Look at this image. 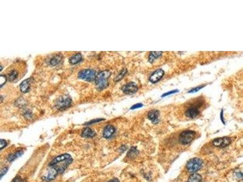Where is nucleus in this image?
I'll return each mask as SVG.
<instances>
[{"label": "nucleus", "mask_w": 243, "mask_h": 182, "mask_svg": "<svg viewBox=\"0 0 243 182\" xmlns=\"http://www.w3.org/2000/svg\"><path fill=\"white\" fill-rule=\"evenodd\" d=\"M185 105L184 115L186 117L191 119L196 118L199 115L201 108L205 105L204 98L199 97L189 101L188 103Z\"/></svg>", "instance_id": "obj_1"}, {"label": "nucleus", "mask_w": 243, "mask_h": 182, "mask_svg": "<svg viewBox=\"0 0 243 182\" xmlns=\"http://www.w3.org/2000/svg\"><path fill=\"white\" fill-rule=\"evenodd\" d=\"M73 159L69 153H64L56 157L50 163L49 166L55 169L58 174L64 173L68 166L72 162Z\"/></svg>", "instance_id": "obj_2"}, {"label": "nucleus", "mask_w": 243, "mask_h": 182, "mask_svg": "<svg viewBox=\"0 0 243 182\" xmlns=\"http://www.w3.org/2000/svg\"><path fill=\"white\" fill-rule=\"evenodd\" d=\"M111 75L109 70H103L100 72L96 77L95 81L97 88L98 90H102L108 85V79Z\"/></svg>", "instance_id": "obj_3"}, {"label": "nucleus", "mask_w": 243, "mask_h": 182, "mask_svg": "<svg viewBox=\"0 0 243 182\" xmlns=\"http://www.w3.org/2000/svg\"><path fill=\"white\" fill-rule=\"evenodd\" d=\"M203 161L198 158H193L190 159L186 164V168L190 173H196L203 166Z\"/></svg>", "instance_id": "obj_4"}, {"label": "nucleus", "mask_w": 243, "mask_h": 182, "mask_svg": "<svg viewBox=\"0 0 243 182\" xmlns=\"http://www.w3.org/2000/svg\"><path fill=\"white\" fill-rule=\"evenodd\" d=\"M196 135V133L193 131H185L182 132L179 137V142L182 144H188L190 143L193 140Z\"/></svg>", "instance_id": "obj_5"}, {"label": "nucleus", "mask_w": 243, "mask_h": 182, "mask_svg": "<svg viewBox=\"0 0 243 182\" xmlns=\"http://www.w3.org/2000/svg\"><path fill=\"white\" fill-rule=\"evenodd\" d=\"M78 77L80 79L87 81H92L96 78V71L93 69H84L79 72Z\"/></svg>", "instance_id": "obj_6"}, {"label": "nucleus", "mask_w": 243, "mask_h": 182, "mask_svg": "<svg viewBox=\"0 0 243 182\" xmlns=\"http://www.w3.org/2000/svg\"><path fill=\"white\" fill-rule=\"evenodd\" d=\"M71 103L72 100L70 97L68 96H62L57 100L55 106L60 110L65 109L71 105Z\"/></svg>", "instance_id": "obj_7"}, {"label": "nucleus", "mask_w": 243, "mask_h": 182, "mask_svg": "<svg viewBox=\"0 0 243 182\" xmlns=\"http://www.w3.org/2000/svg\"><path fill=\"white\" fill-rule=\"evenodd\" d=\"M232 142V140L229 137L218 138L213 140L212 144L214 146L217 148H225L228 146Z\"/></svg>", "instance_id": "obj_8"}, {"label": "nucleus", "mask_w": 243, "mask_h": 182, "mask_svg": "<svg viewBox=\"0 0 243 182\" xmlns=\"http://www.w3.org/2000/svg\"><path fill=\"white\" fill-rule=\"evenodd\" d=\"M137 89L138 87L137 86L136 83L133 82L127 83L122 87V91L124 92V93L128 95H131L136 93Z\"/></svg>", "instance_id": "obj_9"}, {"label": "nucleus", "mask_w": 243, "mask_h": 182, "mask_svg": "<svg viewBox=\"0 0 243 182\" xmlns=\"http://www.w3.org/2000/svg\"><path fill=\"white\" fill-rule=\"evenodd\" d=\"M58 174L57 172L55 171V169H54L52 167L49 166L48 171L46 174H45L43 177V179L46 182H50L55 179V177L57 176Z\"/></svg>", "instance_id": "obj_10"}, {"label": "nucleus", "mask_w": 243, "mask_h": 182, "mask_svg": "<svg viewBox=\"0 0 243 182\" xmlns=\"http://www.w3.org/2000/svg\"><path fill=\"white\" fill-rule=\"evenodd\" d=\"M164 74V72L163 70L158 69L151 74V75L150 77V81L153 83H155L159 81L163 77Z\"/></svg>", "instance_id": "obj_11"}, {"label": "nucleus", "mask_w": 243, "mask_h": 182, "mask_svg": "<svg viewBox=\"0 0 243 182\" xmlns=\"http://www.w3.org/2000/svg\"><path fill=\"white\" fill-rule=\"evenodd\" d=\"M115 128L111 125L107 126L103 132V136L105 138H109L115 133Z\"/></svg>", "instance_id": "obj_12"}, {"label": "nucleus", "mask_w": 243, "mask_h": 182, "mask_svg": "<svg viewBox=\"0 0 243 182\" xmlns=\"http://www.w3.org/2000/svg\"><path fill=\"white\" fill-rule=\"evenodd\" d=\"M159 112L158 111L153 110L150 111L148 114V118L150 120H151L153 123H157L159 122Z\"/></svg>", "instance_id": "obj_13"}, {"label": "nucleus", "mask_w": 243, "mask_h": 182, "mask_svg": "<svg viewBox=\"0 0 243 182\" xmlns=\"http://www.w3.org/2000/svg\"><path fill=\"white\" fill-rule=\"evenodd\" d=\"M95 135H96V133L89 127L85 128L82 133V136L83 137L92 138Z\"/></svg>", "instance_id": "obj_14"}, {"label": "nucleus", "mask_w": 243, "mask_h": 182, "mask_svg": "<svg viewBox=\"0 0 243 182\" xmlns=\"http://www.w3.org/2000/svg\"><path fill=\"white\" fill-rule=\"evenodd\" d=\"M30 78H28L24 80L20 84V86H19L21 91L23 92H27L30 88Z\"/></svg>", "instance_id": "obj_15"}, {"label": "nucleus", "mask_w": 243, "mask_h": 182, "mask_svg": "<svg viewBox=\"0 0 243 182\" xmlns=\"http://www.w3.org/2000/svg\"><path fill=\"white\" fill-rule=\"evenodd\" d=\"M82 60V55L80 53H77L70 58L69 61L72 65H76Z\"/></svg>", "instance_id": "obj_16"}, {"label": "nucleus", "mask_w": 243, "mask_h": 182, "mask_svg": "<svg viewBox=\"0 0 243 182\" xmlns=\"http://www.w3.org/2000/svg\"><path fill=\"white\" fill-rule=\"evenodd\" d=\"M23 154V151L22 150H19L18 151H16L13 153L10 154L8 157V160L9 162H12L14 161L15 159H17V158L21 157Z\"/></svg>", "instance_id": "obj_17"}, {"label": "nucleus", "mask_w": 243, "mask_h": 182, "mask_svg": "<svg viewBox=\"0 0 243 182\" xmlns=\"http://www.w3.org/2000/svg\"><path fill=\"white\" fill-rule=\"evenodd\" d=\"M201 181H202L201 175L196 173H193L189 177L187 182H201Z\"/></svg>", "instance_id": "obj_18"}, {"label": "nucleus", "mask_w": 243, "mask_h": 182, "mask_svg": "<svg viewBox=\"0 0 243 182\" xmlns=\"http://www.w3.org/2000/svg\"><path fill=\"white\" fill-rule=\"evenodd\" d=\"M61 57H62L61 55H59L53 57L50 59V65L51 66H56L57 65H58V63L60 62V61L61 60Z\"/></svg>", "instance_id": "obj_19"}, {"label": "nucleus", "mask_w": 243, "mask_h": 182, "mask_svg": "<svg viewBox=\"0 0 243 182\" xmlns=\"http://www.w3.org/2000/svg\"><path fill=\"white\" fill-rule=\"evenodd\" d=\"M162 54L161 52H151L149 56V61L151 63H153L156 59L159 57Z\"/></svg>", "instance_id": "obj_20"}, {"label": "nucleus", "mask_w": 243, "mask_h": 182, "mask_svg": "<svg viewBox=\"0 0 243 182\" xmlns=\"http://www.w3.org/2000/svg\"><path fill=\"white\" fill-rule=\"evenodd\" d=\"M138 153V151L137 150V149L135 148H131L130 149V150L129 151V152L127 153V156L129 157V158H134L135 157H136V155H137Z\"/></svg>", "instance_id": "obj_21"}, {"label": "nucleus", "mask_w": 243, "mask_h": 182, "mask_svg": "<svg viewBox=\"0 0 243 182\" xmlns=\"http://www.w3.org/2000/svg\"><path fill=\"white\" fill-rule=\"evenodd\" d=\"M18 76V72L17 70H12L10 72L9 75V79L10 81H13L17 78Z\"/></svg>", "instance_id": "obj_22"}, {"label": "nucleus", "mask_w": 243, "mask_h": 182, "mask_svg": "<svg viewBox=\"0 0 243 182\" xmlns=\"http://www.w3.org/2000/svg\"><path fill=\"white\" fill-rule=\"evenodd\" d=\"M126 72H127V70H126V69H123L120 72V74L117 76L116 78V79H115V80L116 81H119V80H120L123 77H124L125 76V75L126 74Z\"/></svg>", "instance_id": "obj_23"}, {"label": "nucleus", "mask_w": 243, "mask_h": 182, "mask_svg": "<svg viewBox=\"0 0 243 182\" xmlns=\"http://www.w3.org/2000/svg\"><path fill=\"white\" fill-rule=\"evenodd\" d=\"M8 170H9V168L8 167H4L2 168H0V179L7 173Z\"/></svg>", "instance_id": "obj_24"}, {"label": "nucleus", "mask_w": 243, "mask_h": 182, "mask_svg": "<svg viewBox=\"0 0 243 182\" xmlns=\"http://www.w3.org/2000/svg\"><path fill=\"white\" fill-rule=\"evenodd\" d=\"M102 120H104V119H103V118H97V119H94V120H91V121H89V122H88L87 123H85L84 125H92V124H93V123H97V122H101V121H102Z\"/></svg>", "instance_id": "obj_25"}, {"label": "nucleus", "mask_w": 243, "mask_h": 182, "mask_svg": "<svg viewBox=\"0 0 243 182\" xmlns=\"http://www.w3.org/2000/svg\"><path fill=\"white\" fill-rule=\"evenodd\" d=\"M7 78L5 75H0V87L3 86L6 82Z\"/></svg>", "instance_id": "obj_26"}, {"label": "nucleus", "mask_w": 243, "mask_h": 182, "mask_svg": "<svg viewBox=\"0 0 243 182\" xmlns=\"http://www.w3.org/2000/svg\"><path fill=\"white\" fill-rule=\"evenodd\" d=\"M7 146H8V143L6 140H3V139H0V150L4 149Z\"/></svg>", "instance_id": "obj_27"}, {"label": "nucleus", "mask_w": 243, "mask_h": 182, "mask_svg": "<svg viewBox=\"0 0 243 182\" xmlns=\"http://www.w3.org/2000/svg\"><path fill=\"white\" fill-rule=\"evenodd\" d=\"M236 177L238 180H241L243 178V174L241 172H237L236 173Z\"/></svg>", "instance_id": "obj_28"}, {"label": "nucleus", "mask_w": 243, "mask_h": 182, "mask_svg": "<svg viewBox=\"0 0 243 182\" xmlns=\"http://www.w3.org/2000/svg\"><path fill=\"white\" fill-rule=\"evenodd\" d=\"M12 182H23V180L20 177L17 176L13 179V180L12 181Z\"/></svg>", "instance_id": "obj_29"}, {"label": "nucleus", "mask_w": 243, "mask_h": 182, "mask_svg": "<svg viewBox=\"0 0 243 182\" xmlns=\"http://www.w3.org/2000/svg\"><path fill=\"white\" fill-rule=\"evenodd\" d=\"M203 87H204V86H202L197 87H196V88H194V89H192L191 91H189V92H190V93H193V92H196V91H199V89H201V88H203Z\"/></svg>", "instance_id": "obj_30"}, {"label": "nucleus", "mask_w": 243, "mask_h": 182, "mask_svg": "<svg viewBox=\"0 0 243 182\" xmlns=\"http://www.w3.org/2000/svg\"><path fill=\"white\" fill-rule=\"evenodd\" d=\"M142 105L140 104V103L136 104V105L133 106L131 107V109H136L139 108V107H142Z\"/></svg>", "instance_id": "obj_31"}, {"label": "nucleus", "mask_w": 243, "mask_h": 182, "mask_svg": "<svg viewBox=\"0 0 243 182\" xmlns=\"http://www.w3.org/2000/svg\"><path fill=\"white\" fill-rule=\"evenodd\" d=\"M178 92V91L177 90H176V91H171V92H167V93H165V94H164L163 96H168V95H170V94H174V93H176V92Z\"/></svg>", "instance_id": "obj_32"}, {"label": "nucleus", "mask_w": 243, "mask_h": 182, "mask_svg": "<svg viewBox=\"0 0 243 182\" xmlns=\"http://www.w3.org/2000/svg\"><path fill=\"white\" fill-rule=\"evenodd\" d=\"M108 182H120V181L117 179H112Z\"/></svg>", "instance_id": "obj_33"}, {"label": "nucleus", "mask_w": 243, "mask_h": 182, "mask_svg": "<svg viewBox=\"0 0 243 182\" xmlns=\"http://www.w3.org/2000/svg\"><path fill=\"white\" fill-rule=\"evenodd\" d=\"M2 69H3V67H2V66H0V71L2 70Z\"/></svg>", "instance_id": "obj_34"}]
</instances>
